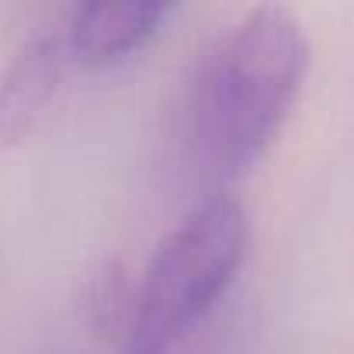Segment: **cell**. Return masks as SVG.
Segmentation results:
<instances>
[{"mask_svg": "<svg viewBox=\"0 0 354 354\" xmlns=\"http://www.w3.org/2000/svg\"><path fill=\"white\" fill-rule=\"evenodd\" d=\"M177 15L163 0H94L70 8L63 42L70 63L87 70H111L142 56Z\"/></svg>", "mask_w": 354, "mask_h": 354, "instance_id": "obj_3", "label": "cell"}, {"mask_svg": "<svg viewBox=\"0 0 354 354\" xmlns=\"http://www.w3.org/2000/svg\"><path fill=\"white\" fill-rule=\"evenodd\" d=\"M129 306H132V285L122 274L118 264H108L101 274L91 278L87 285V323L101 333V337H122L125 319H129Z\"/></svg>", "mask_w": 354, "mask_h": 354, "instance_id": "obj_5", "label": "cell"}, {"mask_svg": "<svg viewBox=\"0 0 354 354\" xmlns=\"http://www.w3.org/2000/svg\"><path fill=\"white\" fill-rule=\"evenodd\" d=\"M306 73V28L281 4L250 8L212 39L185 97L188 160L209 185H230L268 156Z\"/></svg>", "mask_w": 354, "mask_h": 354, "instance_id": "obj_1", "label": "cell"}, {"mask_svg": "<svg viewBox=\"0 0 354 354\" xmlns=\"http://www.w3.org/2000/svg\"><path fill=\"white\" fill-rule=\"evenodd\" d=\"M250 250V223L233 195L198 202L156 243L118 337V354H170L226 295Z\"/></svg>", "mask_w": 354, "mask_h": 354, "instance_id": "obj_2", "label": "cell"}, {"mask_svg": "<svg viewBox=\"0 0 354 354\" xmlns=\"http://www.w3.org/2000/svg\"><path fill=\"white\" fill-rule=\"evenodd\" d=\"M66 66L63 32H42L11 56L0 73V149H15L39 132L59 97Z\"/></svg>", "mask_w": 354, "mask_h": 354, "instance_id": "obj_4", "label": "cell"}]
</instances>
